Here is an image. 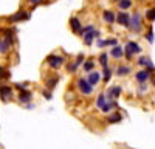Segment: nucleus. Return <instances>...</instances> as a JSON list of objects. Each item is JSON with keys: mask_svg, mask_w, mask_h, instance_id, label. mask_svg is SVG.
I'll return each instance as SVG.
<instances>
[{"mask_svg": "<svg viewBox=\"0 0 155 149\" xmlns=\"http://www.w3.org/2000/svg\"><path fill=\"white\" fill-rule=\"evenodd\" d=\"M6 78H9V71H8L5 67L0 65V81H2V79H6Z\"/></svg>", "mask_w": 155, "mask_h": 149, "instance_id": "obj_27", "label": "nucleus"}, {"mask_svg": "<svg viewBox=\"0 0 155 149\" xmlns=\"http://www.w3.org/2000/svg\"><path fill=\"white\" fill-rule=\"evenodd\" d=\"M79 34L82 36V41H84L85 45H92L93 41L99 37L101 33H99V30H96L95 27H92V28H88V30H81Z\"/></svg>", "mask_w": 155, "mask_h": 149, "instance_id": "obj_1", "label": "nucleus"}, {"mask_svg": "<svg viewBox=\"0 0 155 149\" xmlns=\"http://www.w3.org/2000/svg\"><path fill=\"white\" fill-rule=\"evenodd\" d=\"M116 22H118L120 25H123V27L129 28V23H130V16H129L126 11H120V14L116 16Z\"/></svg>", "mask_w": 155, "mask_h": 149, "instance_id": "obj_10", "label": "nucleus"}, {"mask_svg": "<svg viewBox=\"0 0 155 149\" xmlns=\"http://www.w3.org/2000/svg\"><path fill=\"white\" fill-rule=\"evenodd\" d=\"M106 101H107V99H106V93H101V95L98 96V99H96V106L101 109L102 106L106 104Z\"/></svg>", "mask_w": 155, "mask_h": 149, "instance_id": "obj_24", "label": "nucleus"}, {"mask_svg": "<svg viewBox=\"0 0 155 149\" xmlns=\"http://www.w3.org/2000/svg\"><path fill=\"white\" fill-rule=\"evenodd\" d=\"M0 98H2V101L6 103V101H11L12 98H14V93H12V89L6 84H0Z\"/></svg>", "mask_w": 155, "mask_h": 149, "instance_id": "obj_7", "label": "nucleus"}, {"mask_svg": "<svg viewBox=\"0 0 155 149\" xmlns=\"http://www.w3.org/2000/svg\"><path fill=\"white\" fill-rule=\"evenodd\" d=\"M16 87L19 90H22V89H27V84H16Z\"/></svg>", "mask_w": 155, "mask_h": 149, "instance_id": "obj_35", "label": "nucleus"}, {"mask_svg": "<svg viewBox=\"0 0 155 149\" xmlns=\"http://www.w3.org/2000/svg\"><path fill=\"white\" fill-rule=\"evenodd\" d=\"M59 82V78L58 76H53V78H47L45 79V87L48 90H53L54 87H56V84Z\"/></svg>", "mask_w": 155, "mask_h": 149, "instance_id": "obj_19", "label": "nucleus"}, {"mask_svg": "<svg viewBox=\"0 0 155 149\" xmlns=\"http://www.w3.org/2000/svg\"><path fill=\"white\" fill-rule=\"evenodd\" d=\"M78 67H79V65H78L76 62H73V64H68V65H67V70H68V73H74Z\"/></svg>", "mask_w": 155, "mask_h": 149, "instance_id": "obj_30", "label": "nucleus"}, {"mask_svg": "<svg viewBox=\"0 0 155 149\" xmlns=\"http://www.w3.org/2000/svg\"><path fill=\"white\" fill-rule=\"evenodd\" d=\"M149 90V87H147V82H140V85H138V95H144L146 92Z\"/></svg>", "mask_w": 155, "mask_h": 149, "instance_id": "obj_23", "label": "nucleus"}, {"mask_svg": "<svg viewBox=\"0 0 155 149\" xmlns=\"http://www.w3.org/2000/svg\"><path fill=\"white\" fill-rule=\"evenodd\" d=\"M138 64L140 65H144L147 70H150V71H153L155 70V65L152 64V61H150V58L149 56H143V58H140L138 59Z\"/></svg>", "mask_w": 155, "mask_h": 149, "instance_id": "obj_15", "label": "nucleus"}, {"mask_svg": "<svg viewBox=\"0 0 155 149\" xmlns=\"http://www.w3.org/2000/svg\"><path fill=\"white\" fill-rule=\"evenodd\" d=\"M130 6H132V0H120V2H118V8L121 11H126Z\"/></svg>", "mask_w": 155, "mask_h": 149, "instance_id": "obj_22", "label": "nucleus"}, {"mask_svg": "<svg viewBox=\"0 0 155 149\" xmlns=\"http://www.w3.org/2000/svg\"><path fill=\"white\" fill-rule=\"evenodd\" d=\"M146 39H147L150 44H153V31H152V28H149V31H147V34H146Z\"/></svg>", "mask_w": 155, "mask_h": 149, "instance_id": "obj_31", "label": "nucleus"}, {"mask_svg": "<svg viewBox=\"0 0 155 149\" xmlns=\"http://www.w3.org/2000/svg\"><path fill=\"white\" fill-rule=\"evenodd\" d=\"M47 64H48L50 68L58 70V68H61L64 64H65V58L59 56V55H50V56H47Z\"/></svg>", "mask_w": 155, "mask_h": 149, "instance_id": "obj_2", "label": "nucleus"}, {"mask_svg": "<svg viewBox=\"0 0 155 149\" xmlns=\"http://www.w3.org/2000/svg\"><path fill=\"white\" fill-rule=\"evenodd\" d=\"M141 50H143V48L140 47V44H137V42L130 41V42H127V44H126V47H124V56H126L127 59H132V58H134V55L141 53Z\"/></svg>", "mask_w": 155, "mask_h": 149, "instance_id": "obj_3", "label": "nucleus"}, {"mask_svg": "<svg viewBox=\"0 0 155 149\" xmlns=\"http://www.w3.org/2000/svg\"><path fill=\"white\" fill-rule=\"evenodd\" d=\"M70 28H71V31H73V33H79V31H81V28H82L81 20L78 19L76 16H73V17L70 19Z\"/></svg>", "mask_w": 155, "mask_h": 149, "instance_id": "obj_14", "label": "nucleus"}, {"mask_svg": "<svg viewBox=\"0 0 155 149\" xmlns=\"http://www.w3.org/2000/svg\"><path fill=\"white\" fill-rule=\"evenodd\" d=\"M76 87H78V90H79L82 95H90L93 92V85L87 81V78H79L78 82H76Z\"/></svg>", "mask_w": 155, "mask_h": 149, "instance_id": "obj_5", "label": "nucleus"}, {"mask_svg": "<svg viewBox=\"0 0 155 149\" xmlns=\"http://www.w3.org/2000/svg\"><path fill=\"white\" fill-rule=\"evenodd\" d=\"M129 73H130V67H127V65H118V68H116L118 76H127Z\"/></svg>", "mask_w": 155, "mask_h": 149, "instance_id": "obj_20", "label": "nucleus"}, {"mask_svg": "<svg viewBox=\"0 0 155 149\" xmlns=\"http://www.w3.org/2000/svg\"><path fill=\"white\" fill-rule=\"evenodd\" d=\"M102 76H104V82H109L112 78V70L109 67H104V71H102Z\"/></svg>", "mask_w": 155, "mask_h": 149, "instance_id": "obj_25", "label": "nucleus"}, {"mask_svg": "<svg viewBox=\"0 0 155 149\" xmlns=\"http://www.w3.org/2000/svg\"><path fill=\"white\" fill-rule=\"evenodd\" d=\"M146 19H147L149 22H153V20H155V8H150V9L146 12Z\"/></svg>", "mask_w": 155, "mask_h": 149, "instance_id": "obj_28", "label": "nucleus"}, {"mask_svg": "<svg viewBox=\"0 0 155 149\" xmlns=\"http://www.w3.org/2000/svg\"><path fill=\"white\" fill-rule=\"evenodd\" d=\"M11 44H9V41H6L5 37H0V55H6L9 50H11Z\"/></svg>", "mask_w": 155, "mask_h": 149, "instance_id": "obj_16", "label": "nucleus"}, {"mask_svg": "<svg viewBox=\"0 0 155 149\" xmlns=\"http://www.w3.org/2000/svg\"><path fill=\"white\" fill-rule=\"evenodd\" d=\"M110 56H112V58H115V59H121V58L124 56V48H123V47H120L118 44L113 45V48L110 50Z\"/></svg>", "mask_w": 155, "mask_h": 149, "instance_id": "obj_13", "label": "nucleus"}, {"mask_svg": "<svg viewBox=\"0 0 155 149\" xmlns=\"http://www.w3.org/2000/svg\"><path fill=\"white\" fill-rule=\"evenodd\" d=\"M115 107H116V99H110V101H106V104L101 107V112L109 114V112H112Z\"/></svg>", "mask_w": 155, "mask_h": 149, "instance_id": "obj_18", "label": "nucleus"}, {"mask_svg": "<svg viewBox=\"0 0 155 149\" xmlns=\"http://www.w3.org/2000/svg\"><path fill=\"white\" fill-rule=\"evenodd\" d=\"M82 61H84V55H82V53H79V55H78V58H76V61H74V62H76L78 65H81V64H82Z\"/></svg>", "mask_w": 155, "mask_h": 149, "instance_id": "obj_33", "label": "nucleus"}, {"mask_svg": "<svg viewBox=\"0 0 155 149\" xmlns=\"http://www.w3.org/2000/svg\"><path fill=\"white\" fill-rule=\"evenodd\" d=\"M102 19H104V22H106V23H109V25L115 23V20H116L115 12H113V11H109V9L102 12Z\"/></svg>", "mask_w": 155, "mask_h": 149, "instance_id": "obj_17", "label": "nucleus"}, {"mask_svg": "<svg viewBox=\"0 0 155 149\" xmlns=\"http://www.w3.org/2000/svg\"><path fill=\"white\" fill-rule=\"evenodd\" d=\"M115 2H120V0H115Z\"/></svg>", "mask_w": 155, "mask_h": 149, "instance_id": "obj_36", "label": "nucleus"}, {"mask_svg": "<svg viewBox=\"0 0 155 149\" xmlns=\"http://www.w3.org/2000/svg\"><path fill=\"white\" fill-rule=\"evenodd\" d=\"M44 96H45L47 99H51V90H48V92L45 90V92H44Z\"/></svg>", "mask_w": 155, "mask_h": 149, "instance_id": "obj_34", "label": "nucleus"}, {"mask_svg": "<svg viewBox=\"0 0 155 149\" xmlns=\"http://www.w3.org/2000/svg\"><path fill=\"white\" fill-rule=\"evenodd\" d=\"M121 93H123L121 85H112L110 89L106 92V99L107 101H110V99H118Z\"/></svg>", "mask_w": 155, "mask_h": 149, "instance_id": "obj_8", "label": "nucleus"}, {"mask_svg": "<svg viewBox=\"0 0 155 149\" xmlns=\"http://www.w3.org/2000/svg\"><path fill=\"white\" fill-rule=\"evenodd\" d=\"M30 19V12L25 11V9H20L17 11L16 14H12L8 17V22L9 23H17V22H23V20H28Z\"/></svg>", "mask_w": 155, "mask_h": 149, "instance_id": "obj_6", "label": "nucleus"}, {"mask_svg": "<svg viewBox=\"0 0 155 149\" xmlns=\"http://www.w3.org/2000/svg\"><path fill=\"white\" fill-rule=\"evenodd\" d=\"M107 59H109V55H107V53H102V55L99 56V64H101L102 67H107Z\"/></svg>", "mask_w": 155, "mask_h": 149, "instance_id": "obj_29", "label": "nucleus"}, {"mask_svg": "<svg viewBox=\"0 0 155 149\" xmlns=\"http://www.w3.org/2000/svg\"><path fill=\"white\" fill-rule=\"evenodd\" d=\"M150 74H152V71L150 70H140L137 74H135V79L138 81V82H147L149 79H150Z\"/></svg>", "mask_w": 155, "mask_h": 149, "instance_id": "obj_11", "label": "nucleus"}, {"mask_svg": "<svg viewBox=\"0 0 155 149\" xmlns=\"http://www.w3.org/2000/svg\"><path fill=\"white\" fill-rule=\"evenodd\" d=\"M129 30L134 33H140L143 30V19H141L140 12H134V16L130 17V23H129Z\"/></svg>", "mask_w": 155, "mask_h": 149, "instance_id": "obj_4", "label": "nucleus"}, {"mask_svg": "<svg viewBox=\"0 0 155 149\" xmlns=\"http://www.w3.org/2000/svg\"><path fill=\"white\" fill-rule=\"evenodd\" d=\"M93 67H95V62L93 61H85L84 62V71H92L93 70Z\"/></svg>", "mask_w": 155, "mask_h": 149, "instance_id": "obj_26", "label": "nucleus"}, {"mask_svg": "<svg viewBox=\"0 0 155 149\" xmlns=\"http://www.w3.org/2000/svg\"><path fill=\"white\" fill-rule=\"evenodd\" d=\"M121 120H123L121 114H112V115H109V118H107V123H110V124H115V123H121Z\"/></svg>", "mask_w": 155, "mask_h": 149, "instance_id": "obj_21", "label": "nucleus"}, {"mask_svg": "<svg viewBox=\"0 0 155 149\" xmlns=\"http://www.w3.org/2000/svg\"><path fill=\"white\" fill-rule=\"evenodd\" d=\"M17 98H19V103H20V104H28V103L31 101V99H33V95H31V92H30V90L22 89Z\"/></svg>", "mask_w": 155, "mask_h": 149, "instance_id": "obj_9", "label": "nucleus"}, {"mask_svg": "<svg viewBox=\"0 0 155 149\" xmlns=\"http://www.w3.org/2000/svg\"><path fill=\"white\" fill-rule=\"evenodd\" d=\"M87 81L90 82V84H92L93 87L95 85H98V82L101 81V73L99 71H88V78H87Z\"/></svg>", "mask_w": 155, "mask_h": 149, "instance_id": "obj_12", "label": "nucleus"}, {"mask_svg": "<svg viewBox=\"0 0 155 149\" xmlns=\"http://www.w3.org/2000/svg\"><path fill=\"white\" fill-rule=\"evenodd\" d=\"M45 0H28V3L33 6V8H36L37 5H41V3H44Z\"/></svg>", "mask_w": 155, "mask_h": 149, "instance_id": "obj_32", "label": "nucleus"}]
</instances>
